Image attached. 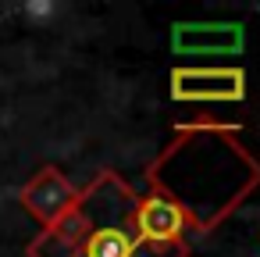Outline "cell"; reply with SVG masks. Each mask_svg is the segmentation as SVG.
<instances>
[{
	"instance_id": "cell-1",
	"label": "cell",
	"mask_w": 260,
	"mask_h": 257,
	"mask_svg": "<svg viewBox=\"0 0 260 257\" xmlns=\"http://www.w3.org/2000/svg\"><path fill=\"white\" fill-rule=\"evenodd\" d=\"M146 182H150V193L136 196V204L128 207V232L143 250H153V253L189 250L185 232H210V225L200 214H192V207L178 200L153 172H146Z\"/></svg>"
},
{
	"instance_id": "cell-2",
	"label": "cell",
	"mask_w": 260,
	"mask_h": 257,
	"mask_svg": "<svg viewBox=\"0 0 260 257\" xmlns=\"http://www.w3.org/2000/svg\"><path fill=\"white\" fill-rule=\"evenodd\" d=\"M89 189H75L68 182V175L57 168V164H43L22 189H18V204L43 225V229H54L57 221H64L68 214H75L82 204H86Z\"/></svg>"
},
{
	"instance_id": "cell-3",
	"label": "cell",
	"mask_w": 260,
	"mask_h": 257,
	"mask_svg": "<svg viewBox=\"0 0 260 257\" xmlns=\"http://www.w3.org/2000/svg\"><path fill=\"white\" fill-rule=\"evenodd\" d=\"M171 97L182 104H239L246 100V72L235 65L171 68Z\"/></svg>"
},
{
	"instance_id": "cell-4",
	"label": "cell",
	"mask_w": 260,
	"mask_h": 257,
	"mask_svg": "<svg viewBox=\"0 0 260 257\" xmlns=\"http://www.w3.org/2000/svg\"><path fill=\"white\" fill-rule=\"evenodd\" d=\"M171 47L178 54H235L242 50L239 22H178L171 29Z\"/></svg>"
}]
</instances>
